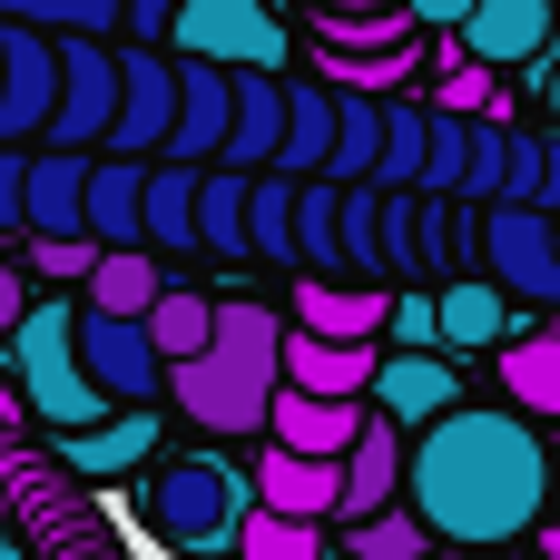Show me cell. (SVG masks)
Wrapping results in <instances>:
<instances>
[{
	"label": "cell",
	"instance_id": "1",
	"mask_svg": "<svg viewBox=\"0 0 560 560\" xmlns=\"http://www.w3.org/2000/svg\"><path fill=\"white\" fill-rule=\"evenodd\" d=\"M541 502H551V453L541 423H522L512 404H453L404 453V512L472 560L541 532Z\"/></svg>",
	"mask_w": 560,
	"mask_h": 560
},
{
	"label": "cell",
	"instance_id": "2",
	"mask_svg": "<svg viewBox=\"0 0 560 560\" xmlns=\"http://www.w3.org/2000/svg\"><path fill=\"white\" fill-rule=\"evenodd\" d=\"M276 335L285 315L256 305V295H217V325L187 364L158 374V394L197 423V433H266V404H276Z\"/></svg>",
	"mask_w": 560,
	"mask_h": 560
},
{
	"label": "cell",
	"instance_id": "3",
	"mask_svg": "<svg viewBox=\"0 0 560 560\" xmlns=\"http://www.w3.org/2000/svg\"><path fill=\"white\" fill-rule=\"evenodd\" d=\"M10 394H20V413H39L49 433H89V423H98V394H89V374L69 364V295H30V315L10 325Z\"/></svg>",
	"mask_w": 560,
	"mask_h": 560
},
{
	"label": "cell",
	"instance_id": "4",
	"mask_svg": "<svg viewBox=\"0 0 560 560\" xmlns=\"http://www.w3.org/2000/svg\"><path fill=\"white\" fill-rule=\"evenodd\" d=\"M158 49H167V59H197V69H276V79H285L295 30H285V10H266V0H177Z\"/></svg>",
	"mask_w": 560,
	"mask_h": 560
},
{
	"label": "cell",
	"instance_id": "5",
	"mask_svg": "<svg viewBox=\"0 0 560 560\" xmlns=\"http://www.w3.org/2000/svg\"><path fill=\"white\" fill-rule=\"evenodd\" d=\"M246 512H256V502H246V472H236V463H217V453L167 463V472L148 482V522H158V541H167V551H226Z\"/></svg>",
	"mask_w": 560,
	"mask_h": 560
},
{
	"label": "cell",
	"instance_id": "6",
	"mask_svg": "<svg viewBox=\"0 0 560 560\" xmlns=\"http://www.w3.org/2000/svg\"><path fill=\"white\" fill-rule=\"evenodd\" d=\"M472 276L522 295V305H560V236L551 207H472Z\"/></svg>",
	"mask_w": 560,
	"mask_h": 560
},
{
	"label": "cell",
	"instance_id": "7",
	"mask_svg": "<svg viewBox=\"0 0 560 560\" xmlns=\"http://www.w3.org/2000/svg\"><path fill=\"white\" fill-rule=\"evenodd\" d=\"M49 49H59V89H49L39 148L98 158V138H108V98H118V49H108V39H49Z\"/></svg>",
	"mask_w": 560,
	"mask_h": 560
},
{
	"label": "cell",
	"instance_id": "8",
	"mask_svg": "<svg viewBox=\"0 0 560 560\" xmlns=\"http://www.w3.org/2000/svg\"><path fill=\"white\" fill-rule=\"evenodd\" d=\"M167 118H177V59L167 49H118V98H108V138L98 158H158L167 148Z\"/></svg>",
	"mask_w": 560,
	"mask_h": 560
},
{
	"label": "cell",
	"instance_id": "9",
	"mask_svg": "<svg viewBox=\"0 0 560 560\" xmlns=\"http://www.w3.org/2000/svg\"><path fill=\"white\" fill-rule=\"evenodd\" d=\"M69 364H79L89 394L118 404V413H128V404H158V374H167V364L148 354L138 325H118V315H79V305H69Z\"/></svg>",
	"mask_w": 560,
	"mask_h": 560
},
{
	"label": "cell",
	"instance_id": "10",
	"mask_svg": "<svg viewBox=\"0 0 560 560\" xmlns=\"http://www.w3.org/2000/svg\"><path fill=\"white\" fill-rule=\"evenodd\" d=\"M463 404V364L443 354H374V384H364V413L394 423V433H423L433 413Z\"/></svg>",
	"mask_w": 560,
	"mask_h": 560
},
{
	"label": "cell",
	"instance_id": "11",
	"mask_svg": "<svg viewBox=\"0 0 560 560\" xmlns=\"http://www.w3.org/2000/svg\"><path fill=\"white\" fill-rule=\"evenodd\" d=\"M276 138H285V79L276 69H226V148H217V167L226 177H266Z\"/></svg>",
	"mask_w": 560,
	"mask_h": 560
},
{
	"label": "cell",
	"instance_id": "12",
	"mask_svg": "<svg viewBox=\"0 0 560 560\" xmlns=\"http://www.w3.org/2000/svg\"><path fill=\"white\" fill-rule=\"evenodd\" d=\"M49 89H59V49L39 30H10L0 20V148H39Z\"/></svg>",
	"mask_w": 560,
	"mask_h": 560
},
{
	"label": "cell",
	"instance_id": "13",
	"mask_svg": "<svg viewBox=\"0 0 560 560\" xmlns=\"http://www.w3.org/2000/svg\"><path fill=\"white\" fill-rule=\"evenodd\" d=\"M374 354L384 345H325V335H276V384L285 394H315V404H364V384H374Z\"/></svg>",
	"mask_w": 560,
	"mask_h": 560
},
{
	"label": "cell",
	"instance_id": "14",
	"mask_svg": "<svg viewBox=\"0 0 560 560\" xmlns=\"http://www.w3.org/2000/svg\"><path fill=\"white\" fill-rule=\"evenodd\" d=\"M453 49L472 59V69H522V59H541L551 49V0H472L463 10V30H453Z\"/></svg>",
	"mask_w": 560,
	"mask_h": 560
},
{
	"label": "cell",
	"instance_id": "15",
	"mask_svg": "<svg viewBox=\"0 0 560 560\" xmlns=\"http://www.w3.org/2000/svg\"><path fill=\"white\" fill-rule=\"evenodd\" d=\"M512 335V305H502V285H482V276H443L433 285V354L443 364H463V354H492Z\"/></svg>",
	"mask_w": 560,
	"mask_h": 560
},
{
	"label": "cell",
	"instance_id": "16",
	"mask_svg": "<svg viewBox=\"0 0 560 560\" xmlns=\"http://www.w3.org/2000/svg\"><path fill=\"white\" fill-rule=\"evenodd\" d=\"M384 502H404V433L364 413V433H354L345 463H335V522H364V512H384Z\"/></svg>",
	"mask_w": 560,
	"mask_h": 560
},
{
	"label": "cell",
	"instance_id": "17",
	"mask_svg": "<svg viewBox=\"0 0 560 560\" xmlns=\"http://www.w3.org/2000/svg\"><path fill=\"white\" fill-rule=\"evenodd\" d=\"M217 148H226V69H197V59H177V118H167V167H217Z\"/></svg>",
	"mask_w": 560,
	"mask_h": 560
},
{
	"label": "cell",
	"instance_id": "18",
	"mask_svg": "<svg viewBox=\"0 0 560 560\" xmlns=\"http://www.w3.org/2000/svg\"><path fill=\"white\" fill-rule=\"evenodd\" d=\"M79 187H89V158L30 148L20 158V236H79Z\"/></svg>",
	"mask_w": 560,
	"mask_h": 560
},
{
	"label": "cell",
	"instance_id": "19",
	"mask_svg": "<svg viewBox=\"0 0 560 560\" xmlns=\"http://www.w3.org/2000/svg\"><path fill=\"white\" fill-rule=\"evenodd\" d=\"M364 433V404H315V394H285L266 404V443L276 453H305V463H345V443Z\"/></svg>",
	"mask_w": 560,
	"mask_h": 560
},
{
	"label": "cell",
	"instance_id": "20",
	"mask_svg": "<svg viewBox=\"0 0 560 560\" xmlns=\"http://www.w3.org/2000/svg\"><path fill=\"white\" fill-rule=\"evenodd\" d=\"M197 167H167V158H148V177H138V246L167 266V256H197Z\"/></svg>",
	"mask_w": 560,
	"mask_h": 560
},
{
	"label": "cell",
	"instance_id": "21",
	"mask_svg": "<svg viewBox=\"0 0 560 560\" xmlns=\"http://www.w3.org/2000/svg\"><path fill=\"white\" fill-rule=\"evenodd\" d=\"M246 502L256 512H285V522H335V463H305V453H256V482H246Z\"/></svg>",
	"mask_w": 560,
	"mask_h": 560
},
{
	"label": "cell",
	"instance_id": "22",
	"mask_svg": "<svg viewBox=\"0 0 560 560\" xmlns=\"http://www.w3.org/2000/svg\"><path fill=\"white\" fill-rule=\"evenodd\" d=\"M148 443H158V404H128V413H98L89 433H69L59 453H69L79 482H118V472L148 463Z\"/></svg>",
	"mask_w": 560,
	"mask_h": 560
},
{
	"label": "cell",
	"instance_id": "23",
	"mask_svg": "<svg viewBox=\"0 0 560 560\" xmlns=\"http://www.w3.org/2000/svg\"><path fill=\"white\" fill-rule=\"evenodd\" d=\"M138 158H89V187H79V236L108 256V246H138Z\"/></svg>",
	"mask_w": 560,
	"mask_h": 560
},
{
	"label": "cell",
	"instance_id": "24",
	"mask_svg": "<svg viewBox=\"0 0 560 560\" xmlns=\"http://www.w3.org/2000/svg\"><path fill=\"white\" fill-rule=\"evenodd\" d=\"M79 285H89V295H79V315H118V325H138V315L167 295V266H158L148 246H108Z\"/></svg>",
	"mask_w": 560,
	"mask_h": 560
},
{
	"label": "cell",
	"instance_id": "25",
	"mask_svg": "<svg viewBox=\"0 0 560 560\" xmlns=\"http://www.w3.org/2000/svg\"><path fill=\"white\" fill-rule=\"evenodd\" d=\"M374 325H384V285H335V276L295 285V335H325V345H374Z\"/></svg>",
	"mask_w": 560,
	"mask_h": 560
},
{
	"label": "cell",
	"instance_id": "26",
	"mask_svg": "<svg viewBox=\"0 0 560 560\" xmlns=\"http://www.w3.org/2000/svg\"><path fill=\"white\" fill-rule=\"evenodd\" d=\"M492 354H502V394H512V413H522V423H551V413H560V335H502Z\"/></svg>",
	"mask_w": 560,
	"mask_h": 560
},
{
	"label": "cell",
	"instance_id": "27",
	"mask_svg": "<svg viewBox=\"0 0 560 560\" xmlns=\"http://www.w3.org/2000/svg\"><path fill=\"white\" fill-rule=\"evenodd\" d=\"M325 138H335V89H315V79H285V138H276V177H315V167H325Z\"/></svg>",
	"mask_w": 560,
	"mask_h": 560
},
{
	"label": "cell",
	"instance_id": "28",
	"mask_svg": "<svg viewBox=\"0 0 560 560\" xmlns=\"http://www.w3.org/2000/svg\"><path fill=\"white\" fill-rule=\"evenodd\" d=\"M413 49L404 10H315V59H394Z\"/></svg>",
	"mask_w": 560,
	"mask_h": 560
},
{
	"label": "cell",
	"instance_id": "29",
	"mask_svg": "<svg viewBox=\"0 0 560 560\" xmlns=\"http://www.w3.org/2000/svg\"><path fill=\"white\" fill-rule=\"evenodd\" d=\"M207 325H217V295H197V285H177V276H167V295L138 315V335H148L158 364H187V354L207 345Z\"/></svg>",
	"mask_w": 560,
	"mask_h": 560
},
{
	"label": "cell",
	"instance_id": "30",
	"mask_svg": "<svg viewBox=\"0 0 560 560\" xmlns=\"http://www.w3.org/2000/svg\"><path fill=\"white\" fill-rule=\"evenodd\" d=\"M246 256L266 266H295V177H246Z\"/></svg>",
	"mask_w": 560,
	"mask_h": 560
},
{
	"label": "cell",
	"instance_id": "31",
	"mask_svg": "<svg viewBox=\"0 0 560 560\" xmlns=\"http://www.w3.org/2000/svg\"><path fill=\"white\" fill-rule=\"evenodd\" d=\"M492 207H560L551 138L541 128H502V187H492Z\"/></svg>",
	"mask_w": 560,
	"mask_h": 560
},
{
	"label": "cell",
	"instance_id": "32",
	"mask_svg": "<svg viewBox=\"0 0 560 560\" xmlns=\"http://www.w3.org/2000/svg\"><path fill=\"white\" fill-rule=\"evenodd\" d=\"M197 246L207 256H246V177H226V167H197Z\"/></svg>",
	"mask_w": 560,
	"mask_h": 560
},
{
	"label": "cell",
	"instance_id": "33",
	"mask_svg": "<svg viewBox=\"0 0 560 560\" xmlns=\"http://www.w3.org/2000/svg\"><path fill=\"white\" fill-rule=\"evenodd\" d=\"M463 167H472V118L423 108V167H413V197H463Z\"/></svg>",
	"mask_w": 560,
	"mask_h": 560
},
{
	"label": "cell",
	"instance_id": "34",
	"mask_svg": "<svg viewBox=\"0 0 560 560\" xmlns=\"http://www.w3.org/2000/svg\"><path fill=\"white\" fill-rule=\"evenodd\" d=\"M10 30H39V39H108L118 30V0H0Z\"/></svg>",
	"mask_w": 560,
	"mask_h": 560
},
{
	"label": "cell",
	"instance_id": "35",
	"mask_svg": "<svg viewBox=\"0 0 560 560\" xmlns=\"http://www.w3.org/2000/svg\"><path fill=\"white\" fill-rule=\"evenodd\" d=\"M345 560H433V532H423L404 502H384V512L345 522Z\"/></svg>",
	"mask_w": 560,
	"mask_h": 560
},
{
	"label": "cell",
	"instance_id": "36",
	"mask_svg": "<svg viewBox=\"0 0 560 560\" xmlns=\"http://www.w3.org/2000/svg\"><path fill=\"white\" fill-rule=\"evenodd\" d=\"M226 551H236V560H315V551H325V532H315V522H285V512H246Z\"/></svg>",
	"mask_w": 560,
	"mask_h": 560
},
{
	"label": "cell",
	"instance_id": "37",
	"mask_svg": "<svg viewBox=\"0 0 560 560\" xmlns=\"http://www.w3.org/2000/svg\"><path fill=\"white\" fill-rule=\"evenodd\" d=\"M295 266L335 276V177H295Z\"/></svg>",
	"mask_w": 560,
	"mask_h": 560
},
{
	"label": "cell",
	"instance_id": "38",
	"mask_svg": "<svg viewBox=\"0 0 560 560\" xmlns=\"http://www.w3.org/2000/svg\"><path fill=\"white\" fill-rule=\"evenodd\" d=\"M374 256H384V276H423V197L413 187L374 207Z\"/></svg>",
	"mask_w": 560,
	"mask_h": 560
},
{
	"label": "cell",
	"instance_id": "39",
	"mask_svg": "<svg viewBox=\"0 0 560 560\" xmlns=\"http://www.w3.org/2000/svg\"><path fill=\"white\" fill-rule=\"evenodd\" d=\"M423 108H443V118H502V79L472 69V59H453V69H433V98Z\"/></svg>",
	"mask_w": 560,
	"mask_h": 560
},
{
	"label": "cell",
	"instance_id": "40",
	"mask_svg": "<svg viewBox=\"0 0 560 560\" xmlns=\"http://www.w3.org/2000/svg\"><path fill=\"white\" fill-rule=\"evenodd\" d=\"M374 345L384 354H433V295H384V325H374Z\"/></svg>",
	"mask_w": 560,
	"mask_h": 560
},
{
	"label": "cell",
	"instance_id": "41",
	"mask_svg": "<svg viewBox=\"0 0 560 560\" xmlns=\"http://www.w3.org/2000/svg\"><path fill=\"white\" fill-rule=\"evenodd\" d=\"M89 266H98L89 236H30V285H79Z\"/></svg>",
	"mask_w": 560,
	"mask_h": 560
},
{
	"label": "cell",
	"instance_id": "42",
	"mask_svg": "<svg viewBox=\"0 0 560 560\" xmlns=\"http://www.w3.org/2000/svg\"><path fill=\"white\" fill-rule=\"evenodd\" d=\"M394 10H404V30H413V39H453L472 0H394Z\"/></svg>",
	"mask_w": 560,
	"mask_h": 560
},
{
	"label": "cell",
	"instance_id": "43",
	"mask_svg": "<svg viewBox=\"0 0 560 560\" xmlns=\"http://www.w3.org/2000/svg\"><path fill=\"white\" fill-rule=\"evenodd\" d=\"M167 10H177V0H118V30H128V49H158V39H167Z\"/></svg>",
	"mask_w": 560,
	"mask_h": 560
},
{
	"label": "cell",
	"instance_id": "44",
	"mask_svg": "<svg viewBox=\"0 0 560 560\" xmlns=\"http://www.w3.org/2000/svg\"><path fill=\"white\" fill-rule=\"evenodd\" d=\"M20 158L30 148H0V236H20Z\"/></svg>",
	"mask_w": 560,
	"mask_h": 560
},
{
	"label": "cell",
	"instance_id": "45",
	"mask_svg": "<svg viewBox=\"0 0 560 560\" xmlns=\"http://www.w3.org/2000/svg\"><path fill=\"white\" fill-rule=\"evenodd\" d=\"M20 315H30V276H0V335H10Z\"/></svg>",
	"mask_w": 560,
	"mask_h": 560
},
{
	"label": "cell",
	"instance_id": "46",
	"mask_svg": "<svg viewBox=\"0 0 560 560\" xmlns=\"http://www.w3.org/2000/svg\"><path fill=\"white\" fill-rule=\"evenodd\" d=\"M10 423H20V394H10V374H0V443H10Z\"/></svg>",
	"mask_w": 560,
	"mask_h": 560
},
{
	"label": "cell",
	"instance_id": "47",
	"mask_svg": "<svg viewBox=\"0 0 560 560\" xmlns=\"http://www.w3.org/2000/svg\"><path fill=\"white\" fill-rule=\"evenodd\" d=\"M315 10H394V0H315Z\"/></svg>",
	"mask_w": 560,
	"mask_h": 560
},
{
	"label": "cell",
	"instance_id": "48",
	"mask_svg": "<svg viewBox=\"0 0 560 560\" xmlns=\"http://www.w3.org/2000/svg\"><path fill=\"white\" fill-rule=\"evenodd\" d=\"M0 560H20V551H10V532H0Z\"/></svg>",
	"mask_w": 560,
	"mask_h": 560
},
{
	"label": "cell",
	"instance_id": "49",
	"mask_svg": "<svg viewBox=\"0 0 560 560\" xmlns=\"http://www.w3.org/2000/svg\"><path fill=\"white\" fill-rule=\"evenodd\" d=\"M315 560H345V551H315Z\"/></svg>",
	"mask_w": 560,
	"mask_h": 560
}]
</instances>
